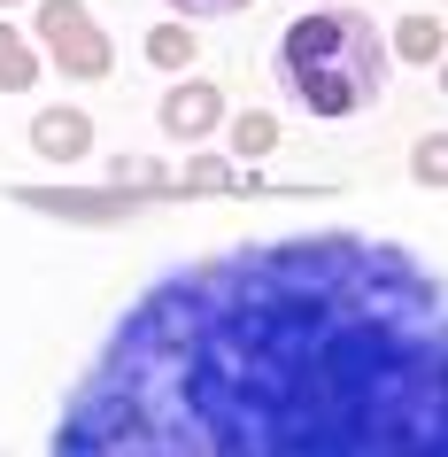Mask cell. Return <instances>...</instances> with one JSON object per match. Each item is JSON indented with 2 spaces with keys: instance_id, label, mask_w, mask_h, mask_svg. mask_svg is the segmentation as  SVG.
I'll list each match as a JSON object with an SVG mask.
<instances>
[{
  "instance_id": "6da1fadb",
  "label": "cell",
  "mask_w": 448,
  "mask_h": 457,
  "mask_svg": "<svg viewBox=\"0 0 448 457\" xmlns=\"http://www.w3.org/2000/svg\"><path fill=\"white\" fill-rule=\"evenodd\" d=\"M47 457H448V271L387 233H279L155 271Z\"/></svg>"
},
{
  "instance_id": "7a4b0ae2",
  "label": "cell",
  "mask_w": 448,
  "mask_h": 457,
  "mask_svg": "<svg viewBox=\"0 0 448 457\" xmlns=\"http://www.w3.org/2000/svg\"><path fill=\"white\" fill-rule=\"evenodd\" d=\"M387 31L363 16V8H317V16H294L271 47V78H279L286 109L325 124H348L363 109L387 101Z\"/></svg>"
},
{
  "instance_id": "3957f363",
  "label": "cell",
  "mask_w": 448,
  "mask_h": 457,
  "mask_svg": "<svg viewBox=\"0 0 448 457\" xmlns=\"http://www.w3.org/2000/svg\"><path fill=\"white\" fill-rule=\"evenodd\" d=\"M47 31H54V39H70V71H86V78H94V71H109L101 39H94L86 24H77V8H70V0H54V8H47Z\"/></svg>"
},
{
  "instance_id": "277c9868",
  "label": "cell",
  "mask_w": 448,
  "mask_h": 457,
  "mask_svg": "<svg viewBox=\"0 0 448 457\" xmlns=\"http://www.w3.org/2000/svg\"><path fill=\"white\" fill-rule=\"evenodd\" d=\"M163 124H170V132H209V124H216V94H209V86H178V94L163 101Z\"/></svg>"
},
{
  "instance_id": "5b68a950",
  "label": "cell",
  "mask_w": 448,
  "mask_h": 457,
  "mask_svg": "<svg viewBox=\"0 0 448 457\" xmlns=\"http://www.w3.org/2000/svg\"><path fill=\"white\" fill-rule=\"evenodd\" d=\"M39 147H47V155H77V147H86V117H77V109L39 117Z\"/></svg>"
},
{
  "instance_id": "8992f818",
  "label": "cell",
  "mask_w": 448,
  "mask_h": 457,
  "mask_svg": "<svg viewBox=\"0 0 448 457\" xmlns=\"http://www.w3.org/2000/svg\"><path fill=\"white\" fill-rule=\"evenodd\" d=\"M395 39L402 47H387V54H410V62H433V54H441V24H433V16H410Z\"/></svg>"
},
{
  "instance_id": "52a82bcc",
  "label": "cell",
  "mask_w": 448,
  "mask_h": 457,
  "mask_svg": "<svg viewBox=\"0 0 448 457\" xmlns=\"http://www.w3.org/2000/svg\"><path fill=\"white\" fill-rule=\"evenodd\" d=\"M0 86H31V54L16 31H0Z\"/></svg>"
},
{
  "instance_id": "ba28073f",
  "label": "cell",
  "mask_w": 448,
  "mask_h": 457,
  "mask_svg": "<svg viewBox=\"0 0 448 457\" xmlns=\"http://www.w3.org/2000/svg\"><path fill=\"white\" fill-rule=\"evenodd\" d=\"M178 16H193V24H216V16H240V8H256V0H170Z\"/></svg>"
},
{
  "instance_id": "9c48e42d",
  "label": "cell",
  "mask_w": 448,
  "mask_h": 457,
  "mask_svg": "<svg viewBox=\"0 0 448 457\" xmlns=\"http://www.w3.org/2000/svg\"><path fill=\"white\" fill-rule=\"evenodd\" d=\"M418 179H425V187H448V140H425L418 147Z\"/></svg>"
},
{
  "instance_id": "30bf717a",
  "label": "cell",
  "mask_w": 448,
  "mask_h": 457,
  "mask_svg": "<svg viewBox=\"0 0 448 457\" xmlns=\"http://www.w3.org/2000/svg\"><path fill=\"white\" fill-rule=\"evenodd\" d=\"M178 54H193L186 31H155V62H178Z\"/></svg>"
}]
</instances>
